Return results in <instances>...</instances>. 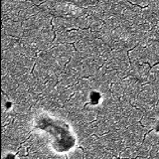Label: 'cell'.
<instances>
[{"label": "cell", "mask_w": 159, "mask_h": 159, "mask_svg": "<svg viewBox=\"0 0 159 159\" xmlns=\"http://www.w3.org/2000/svg\"><path fill=\"white\" fill-rule=\"evenodd\" d=\"M3 29L7 32L8 35L16 38H22L24 35V29L22 23L19 21H14L12 19L3 20Z\"/></svg>", "instance_id": "1"}, {"label": "cell", "mask_w": 159, "mask_h": 159, "mask_svg": "<svg viewBox=\"0 0 159 159\" xmlns=\"http://www.w3.org/2000/svg\"><path fill=\"white\" fill-rule=\"evenodd\" d=\"M128 57L131 64H145L147 63V49L146 47L138 45L135 48L128 51Z\"/></svg>", "instance_id": "2"}, {"label": "cell", "mask_w": 159, "mask_h": 159, "mask_svg": "<svg viewBox=\"0 0 159 159\" xmlns=\"http://www.w3.org/2000/svg\"><path fill=\"white\" fill-rule=\"evenodd\" d=\"M52 26L55 34L60 32H66L71 30L66 17H54L52 20Z\"/></svg>", "instance_id": "3"}, {"label": "cell", "mask_w": 159, "mask_h": 159, "mask_svg": "<svg viewBox=\"0 0 159 159\" xmlns=\"http://www.w3.org/2000/svg\"><path fill=\"white\" fill-rule=\"evenodd\" d=\"M17 81L13 76L11 75H6L5 77L2 78V88H3V91L6 92L8 93L14 92L15 89L18 88V84H17Z\"/></svg>", "instance_id": "4"}, {"label": "cell", "mask_w": 159, "mask_h": 159, "mask_svg": "<svg viewBox=\"0 0 159 159\" xmlns=\"http://www.w3.org/2000/svg\"><path fill=\"white\" fill-rule=\"evenodd\" d=\"M80 80L78 77L76 76H73V75H70L66 72H63L62 74L59 75L58 77V82L59 84H63L65 87H70V86H74V84H76Z\"/></svg>", "instance_id": "5"}, {"label": "cell", "mask_w": 159, "mask_h": 159, "mask_svg": "<svg viewBox=\"0 0 159 159\" xmlns=\"http://www.w3.org/2000/svg\"><path fill=\"white\" fill-rule=\"evenodd\" d=\"M125 89H126V84L123 82V80H121V81H119V82L112 84L111 93L114 97H120L125 93Z\"/></svg>", "instance_id": "6"}, {"label": "cell", "mask_w": 159, "mask_h": 159, "mask_svg": "<svg viewBox=\"0 0 159 159\" xmlns=\"http://www.w3.org/2000/svg\"><path fill=\"white\" fill-rule=\"evenodd\" d=\"M15 0H1V6H2V21L8 19V14L12 10L13 4Z\"/></svg>", "instance_id": "7"}, {"label": "cell", "mask_w": 159, "mask_h": 159, "mask_svg": "<svg viewBox=\"0 0 159 159\" xmlns=\"http://www.w3.org/2000/svg\"><path fill=\"white\" fill-rule=\"evenodd\" d=\"M111 56L118 59V60H122V61H129V57H128V50L125 48H121V49H114L111 51Z\"/></svg>", "instance_id": "8"}, {"label": "cell", "mask_w": 159, "mask_h": 159, "mask_svg": "<svg viewBox=\"0 0 159 159\" xmlns=\"http://www.w3.org/2000/svg\"><path fill=\"white\" fill-rule=\"evenodd\" d=\"M106 78L111 84H116V83H117V82L121 81V80H122V78L120 76V73H119L117 70H111V69H107V70Z\"/></svg>", "instance_id": "9"}, {"label": "cell", "mask_w": 159, "mask_h": 159, "mask_svg": "<svg viewBox=\"0 0 159 159\" xmlns=\"http://www.w3.org/2000/svg\"><path fill=\"white\" fill-rule=\"evenodd\" d=\"M89 29L92 31H101L103 26V20L98 18H89Z\"/></svg>", "instance_id": "10"}, {"label": "cell", "mask_w": 159, "mask_h": 159, "mask_svg": "<svg viewBox=\"0 0 159 159\" xmlns=\"http://www.w3.org/2000/svg\"><path fill=\"white\" fill-rule=\"evenodd\" d=\"M79 31V37L80 39L83 40H88V41H92L93 40V31L89 28L87 29H78Z\"/></svg>", "instance_id": "11"}, {"label": "cell", "mask_w": 159, "mask_h": 159, "mask_svg": "<svg viewBox=\"0 0 159 159\" xmlns=\"http://www.w3.org/2000/svg\"><path fill=\"white\" fill-rule=\"evenodd\" d=\"M130 2L132 4L138 5V6H140V7H145V6H147V5H149L150 0H131Z\"/></svg>", "instance_id": "12"}, {"label": "cell", "mask_w": 159, "mask_h": 159, "mask_svg": "<svg viewBox=\"0 0 159 159\" xmlns=\"http://www.w3.org/2000/svg\"><path fill=\"white\" fill-rule=\"evenodd\" d=\"M126 1H128V2H130V1H131V0H126Z\"/></svg>", "instance_id": "13"}]
</instances>
